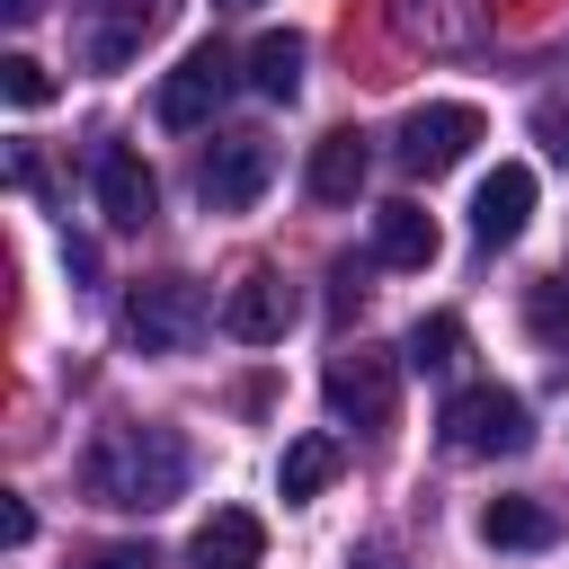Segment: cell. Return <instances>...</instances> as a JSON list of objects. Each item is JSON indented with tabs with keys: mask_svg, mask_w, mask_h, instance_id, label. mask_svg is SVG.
Wrapping results in <instances>:
<instances>
[{
	"mask_svg": "<svg viewBox=\"0 0 569 569\" xmlns=\"http://www.w3.org/2000/svg\"><path fill=\"white\" fill-rule=\"evenodd\" d=\"M356 302H365V267H356V258H338V267H329V311L347 320Z\"/></svg>",
	"mask_w": 569,
	"mask_h": 569,
	"instance_id": "cell-23",
	"label": "cell"
},
{
	"mask_svg": "<svg viewBox=\"0 0 569 569\" xmlns=\"http://www.w3.org/2000/svg\"><path fill=\"white\" fill-rule=\"evenodd\" d=\"M80 498L116 507V516H160L169 498H187V436L178 427H107L80 453Z\"/></svg>",
	"mask_w": 569,
	"mask_h": 569,
	"instance_id": "cell-1",
	"label": "cell"
},
{
	"mask_svg": "<svg viewBox=\"0 0 569 569\" xmlns=\"http://www.w3.org/2000/svg\"><path fill=\"white\" fill-rule=\"evenodd\" d=\"M187 560H196V569H258V560H267V525H258L249 507H213V516L196 525Z\"/></svg>",
	"mask_w": 569,
	"mask_h": 569,
	"instance_id": "cell-13",
	"label": "cell"
},
{
	"mask_svg": "<svg viewBox=\"0 0 569 569\" xmlns=\"http://www.w3.org/2000/svg\"><path fill=\"white\" fill-rule=\"evenodd\" d=\"M213 9H231V18H249V9H267V0H213Z\"/></svg>",
	"mask_w": 569,
	"mask_h": 569,
	"instance_id": "cell-28",
	"label": "cell"
},
{
	"mask_svg": "<svg viewBox=\"0 0 569 569\" xmlns=\"http://www.w3.org/2000/svg\"><path fill=\"white\" fill-rule=\"evenodd\" d=\"M169 18H178V0H116V18H98V27L80 36V62H89V71H124Z\"/></svg>",
	"mask_w": 569,
	"mask_h": 569,
	"instance_id": "cell-11",
	"label": "cell"
},
{
	"mask_svg": "<svg viewBox=\"0 0 569 569\" xmlns=\"http://www.w3.org/2000/svg\"><path fill=\"white\" fill-rule=\"evenodd\" d=\"M293 320H302V302H293V284H284L276 267H249V276L222 293V329H231L240 347H276Z\"/></svg>",
	"mask_w": 569,
	"mask_h": 569,
	"instance_id": "cell-9",
	"label": "cell"
},
{
	"mask_svg": "<svg viewBox=\"0 0 569 569\" xmlns=\"http://www.w3.org/2000/svg\"><path fill=\"white\" fill-rule=\"evenodd\" d=\"M347 569H400V560H391V551H382V542H373V551H356V560H347Z\"/></svg>",
	"mask_w": 569,
	"mask_h": 569,
	"instance_id": "cell-27",
	"label": "cell"
},
{
	"mask_svg": "<svg viewBox=\"0 0 569 569\" xmlns=\"http://www.w3.org/2000/svg\"><path fill=\"white\" fill-rule=\"evenodd\" d=\"M391 27L427 53H462L480 44V0H391Z\"/></svg>",
	"mask_w": 569,
	"mask_h": 569,
	"instance_id": "cell-14",
	"label": "cell"
},
{
	"mask_svg": "<svg viewBox=\"0 0 569 569\" xmlns=\"http://www.w3.org/2000/svg\"><path fill=\"white\" fill-rule=\"evenodd\" d=\"M27 533H36V516H27V498H0V542H9V551H18V542H27Z\"/></svg>",
	"mask_w": 569,
	"mask_h": 569,
	"instance_id": "cell-25",
	"label": "cell"
},
{
	"mask_svg": "<svg viewBox=\"0 0 569 569\" xmlns=\"http://www.w3.org/2000/svg\"><path fill=\"white\" fill-rule=\"evenodd\" d=\"M338 462H347V445H338V436H293V445H284V462H276V489H284V507L320 498V489L338 480Z\"/></svg>",
	"mask_w": 569,
	"mask_h": 569,
	"instance_id": "cell-18",
	"label": "cell"
},
{
	"mask_svg": "<svg viewBox=\"0 0 569 569\" xmlns=\"http://www.w3.org/2000/svg\"><path fill=\"white\" fill-rule=\"evenodd\" d=\"M525 222H533V169H525V160H498V169L480 178V196H471V240H480V249H507Z\"/></svg>",
	"mask_w": 569,
	"mask_h": 569,
	"instance_id": "cell-10",
	"label": "cell"
},
{
	"mask_svg": "<svg viewBox=\"0 0 569 569\" xmlns=\"http://www.w3.org/2000/svg\"><path fill=\"white\" fill-rule=\"evenodd\" d=\"M62 267H71L80 284H98V249H89V240H62Z\"/></svg>",
	"mask_w": 569,
	"mask_h": 569,
	"instance_id": "cell-26",
	"label": "cell"
},
{
	"mask_svg": "<svg viewBox=\"0 0 569 569\" xmlns=\"http://www.w3.org/2000/svg\"><path fill=\"white\" fill-rule=\"evenodd\" d=\"M71 9H107V0H71Z\"/></svg>",
	"mask_w": 569,
	"mask_h": 569,
	"instance_id": "cell-30",
	"label": "cell"
},
{
	"mask_svg": "<svg viewBox=\"0 0 569 569\" xmlns=\"http://www.w3.org/2000/svg\"><path fill=\"white\" fill-rule=\"evenodd\" d=\"M89 187H98V213H107L116 231H142V222L160 213V178H151V160H142L133 142H98Z\"/></svg>",
	"mask_w": 569,
	"mask_h": 569,
	"instance_id": "cell-8",
	"label": "cell"
},
{
	"mask_svg": "<svg viewBox=\"0 0 569 569\" xmlns=\"http://www.w3.org/2000/svg\"><path fill=\"white\" fill-rule=\"evenodd\" d=\"M445 445L462 462H498V453H525L533 445V418H525V400L507 382H471V391L445 400Z\"/></svg>",
	"mask_w": 569,
	"mask_h": 569,
	"instance_id": "cell-3",
	"label": "cell"
},
{
	"mask_svg": "<svg viewBox=\"0 0 569 569\" xmlns=\"http://www.w3.org/2000/svg\"><path fill=\"white\" fill-rule=\"evenodd\" d=\"M462 347H471V338H462V320H453V311H427V320L409 329V347H400V356H409L418 373H453V365H462Z\"/></svg>",
	"mask_w": 569,
	"mask_h": 569,
	"instance_id": "cell-19",
	"label": "cell"
},
{
	"mask_svg": "<svg viewBox=\"0 0 569 569\" xmlns=\"http://www.w3.org/2000/svg\"><path fill=\"white\" fill-rule=\"evenodd\" d=\"M525 329H533L551 356H569V284H560V276L525 284Z\"/></svg>",
	"mask_w": 569,
	"mask_h": 569,
	"instance_id": "cell-20",
	"label": "cell"
},
{
	"mask_svg": "<svg viewBox=\"0 0 569 569\" xmlns=\"http://www.w3.org/2000/svg\"><path fill=\"white\" fill-rule=\"evenodd\" d=\"M302 62H311L302 36H293V27H267V36L249 44V89L276 98V107H293V98H302Z\"/></svg>",
	"mask_w": 569,
	"mask_h": 569,
	"instance_id": "cell-17",
	"label": "cell"
},
{
	"mask_svg": "<svg viewBox=\"0 0 569 569\" xmlns=\"http://www.w3.org/2000/svg\"><path fill=\"white\" fill-rule=\"evenodd\" d=\"M240 80H249V62H231V44H196V53H178V71L160 80L151 116H160L169 133H196V124H213V107H222Z\"/></svg>",
	"mask_w": 569,
	"mask_h": 569,
	"instance_id": "cell-5",
	"label": "cell"
},
{
	"mask_svg": "<svg viewBox=\"0 0 569 569\" xmlns=\"http://www.w3.org/2000/svg\"><path fill=\"white\" fill-rule=\"evenodd\" d=\"M0 9H9V18H36V0H0Z\"/></svg>",
	"mask_w": 569,
	"mask_h": 569,
	"instance_id": "cell-29",
	"label": "cell"
},
{
	"mask_svg": "<svg viewBox=\"0 0 569 569\" xmlns=\"http://www.w3.org/2000/svg\"><path fill=\"white\" fill-rule=\"evenodd\" d=\"M204 320H213V302H204L196 276H142V284L124 293V338H133L142 356H187V347L204 338Z\"/></svg>",
	"mask_w": 569,
	"mask_h": 569,
	"instance_id": "cell-2",
	"label": "cell"
},
{
	"mask_svg": "<svg viewBox=\"0 0 569 569\" xmlns=\"http://www.w3.org/2000/svg\"><path fill=\"white\" fill-rule=\"evenodd\" d=\"M0 98H9V107H44V98H53V71H44L36 53H9V62H0Z\"/></svg>",
	"mask_w": 569,
	"mask_h": 569,
	"instance_id": "cell-21",
	"label": "cell"
},
{
	"mask_svg": "<svg viewBox=\"0 0 569 569\" xmlns=\"http://www.w3.org/2000/svg\"><path fill=\"white\" fill-rule=\"evenodd\" d=\"M320 391H329V409H338L347 427H382V418H391V391H400V356H382V347L356 338V347L329 356Z\"/></svg>",
	"mask_w": 569,
	"mask_h": 569,
	"instance_id": "cell-7",
	"label": "cell"
},
{
	"mask_svg": "<svg viewBox=\"0 0 569 569\" xmlns=\"http://www.w3.org/2000/svg\"><path fill=\"white\" fill-rule=\"evenodd\" d=\"M80 569H160V551H151V542H107V551H89Z\"/></svg>",
	"mask_w": 569,
	"mask_h": 569,
	"instance_id": "cell-24",
	"label": "cell"
},
{
	"mask_svg": "<svg viewBox=\"0 0 569 569\" xmlns=\"http://www.w3.org/2000/svg\"><path fill=\"white\" fill-rule=\"evenodd\" d=\"M436 249H445V231H436L427 204L391 196V204L373 213V258H382V267H436Z\"/></svg>",
	"mask_w": 569,
	"mask_h": 569,
	"instance_id": "cell-15",
	"label": "cell"
},
{
	"mask_svg": "<svg viewBox=\"0 0 569 569\" xmlns=\"http://www.w3.org/2000/svg\"><path fill=\"white\" fill-rule=\"evenodd\" d=\"M489 124H480V107H462V98H427V107H409L400 116V133H391V160L409 169V178H445V169H462L471 160V142H480Z\"/></svg>",
	"mask_w": 569,
	"mask_h": 569,
	"instance_id": "cell-4",
	"label": "cell"
},
{
	"mask_svg": "<svg viewBox=\"0 0 569 569\" xmlns=\"http://www.w3.org/2000/svg\"><path fill=\"white\" fill-rule=\"evenodd\" d=\"M267 178H276V142L267 133H213L204 160H196V196L213 213H249L267 196Z\"/></svg>",
	"mask_w": 569,
	"mask_h": 569,
	"instance_id": "cell-6",
	"label": "cell"
},
{
	"mask_svg": "<svg viewBox=\"0 0 569 569\" xmlns=\"http://www.w3.org/2000/svg\"><path fill=\"white\" fill-rule=\"evenodd\" d=\"M480 542L489 551H551L560 542V516L542 498H489L480 507Z\"/></svg>",
	"mask_w": 569,
	"mask_h": 569,
	"instance_id": "cell-16",
	"label": "cell"
},
{
	"mask_svg": "<svg viewBox=\"0 0 569 569\" xmlns=\"http://www.w3.org/2000/svg\"><path fill=\"white\" fill-rule=\"evenodd\" d=\"M533 142L569 169V89H542V98H533Z\"/></svg>",
	"mask_w": 569,
	"mask_h": 569,
	"instance_id": "cell-22",
	"label": "cell"
},
{
	"mask_svg": "<svg viewBox=\"0 0 569 569\" xmlns=\"http://www.w3.org/2000/svg\"><path fill=\"white\" fill-rule=\"evenodd\" d=\"M365 178H373V151H365V133H356V124H338V133H320V142H311L302 187H311L320 204H356V196H365Z\"/></svg>",
	"mask_w": 569,
	"mask_h": 569,
	"instance_id": "cell-12",
	"label": "cell"
}]
</instances>
